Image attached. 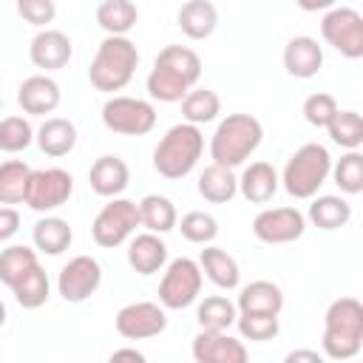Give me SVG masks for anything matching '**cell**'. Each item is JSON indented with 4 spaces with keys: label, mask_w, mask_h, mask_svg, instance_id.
Wrapping results in <instances>:
<instances>
[{
    "label": "cell",
    "mask_w": 363,
    "mask_h": 363,
    "mask_svg": "<svg viewBox=\"0 0 363 363\" xmlns=\"http://www.w3.org/2000/svg\"><path fill=\"white\" fill-rule=\"evenodd\" d=\"M201 77V57L187 45H164L147 74V94L159 102H182Z\"/></svg>",
    "instance_id": "obj_1"
},
{
    "label": "cell",
    "mask_w": 363,
    "mask_h": 363,
    "mask_svg": "<svg viewBox=\"0 0 363 363\" xmlns=\"http://www.w3.org/2000/svg\"><path fill=\"white\" fill-rule=\"evenodd\" d=\"M323 354L349 363L363 346V303L357 298H335L323 315Z\"/></svg>",
    "instance_id": "obj_2"
},
{
    "label": "cell",
    "mask_w": 363,
    "mask_h": 363,
    "mask_svg": "<svg viewBox=\"0 0 363 363\" xmlns=\"http://www.w3.org/2000/svg\"><path fill=\"white\" fill-rule=\"evenodd\" d=\"M261 139H264V125L255 116L227 113L210 136V159H213V164L233 170V167L244 164L258 150Z\"/></svg>",
    "instance_id": "obj_3"
},
{
    "label": "cell",
    "mask_w": 363,
    "mask_h": 363,
    "mask_svg": "<svg viewBox=\"0 0 363 363\" xmlns=\"http://www.w3.org/2000/svg\"><path fill=\"white\" fill-rule=\"evenodd\" d=\"M204 153V133L196 125L179 122L167 128V133L153 147V170L170 182L184 179Z\"/></svg>",
    "instance_id": "obj_4"
},
{
    "label": "cell",
    "mask_w": 363,
    "mask_h": 363,
    "mask_svg": "<svg viewBox=\"0 0 363 363\" xmlns=\"http://www.w3.org/2000/svg\"><path fill=\"white\" fill-rule=\"evenodd\" d=\"M136 65H139V51L128 37H105L96 45V54L88 68V79L96 91L113 94L133 79Z\"/></svg>",
    "instance_id": "obj_5"
},
{
    "label": "cell",
    "mask_w": 363,
    "mask_h": 363,
    "mask_svg": "<svg viewBox=\"0 0 363 363\" xmlns=\"http://www.w3.org/2000/svg\"><path fill=\"white\" fill-rule=\"evenodd\" d=\"M329 173H332L329 150L318 142H306L286 159L278 182L292 199H315L323 182L329 179Z\"/></svg>",
    "instance_id": "obj_6"
},
{
    "label": "cell",
    "mask_w": 363,
    "mask_h": 363,
    "mask_svg": "<svg viewBox=\"0 0 363 363\" xmlns=\"http://www.w3.org/2000/svg\"><path fill=\"white\" fill-rule=\"evenodd\" d=\"M139 224V207L130 199H111L91 221V238L102 250H113L133 238Z\"/></svg>",
    "instance_id": "obj_7"
},
{
    "label": "cell",
    "mask_w": 363,
    "mask_h": 363,
    "mask_svg": "<svg viewBox=\"0 0 363 363\" xmlns=\"http://www.w3.org/2000/svg\"><path fill=\"white\" fill-rule=\"evenodd\" d=\"M201 267L193 258H173L164 267V275L159 281V306L162 309H187L196 303L201 292Z\"/></svg>",
    "instance_id": "obj_8"
},
{
    "label": "cell",
    "mask_w": 363,
    "mask_h": 363,
    "mask_svg": "<svg viewBox=\"0 0 363 363\" xmlns=\"http://www.w3.org/2000/svg\"><path fill=\"white\" fill-rule=\"evenodd\" d=\"M102 125L119 136H145L156 128V108L139 96H111L102 105Z\"/></svg>",
    "instance_id": "obj_9"
},
{
    "label": "cell",
    "mask_w": 363,
    "mask_h": 363,
    "mask_svg": "<svg viewBox=\"0 0 363 363\" xmlns=\"http://www.w3.org/2000/svg\"><path fill=\"white\" fill-rule=\"evenodd\" d=\"M320 37L346 60L363 57V17L352 6H332L320 17Z\"/></svg>",
    "instance_id": "obj_10"
},
{
    "label": "cell",
    "mask_w": 363,
    "mask_h": 363,
    "mask_svg": "<svg viewBox=\"0 0 363 363\" xmlns=\"http://www.w3.org/2000/svg\"><path fill=\"white\" fill-rule=\"evenodd\" d=\"M74 193V176L62 167H45V170H31L28 184H26V199L23 204H28L34 213H51L62 204H68Z\"/></svg>",
    "instance_id": "obj_11"
},
{
    "label": "cell",
    "mask_w": 363,
    "mask_h": 363,
    "mask_svg": "<svg viewBox=\"0 0 363 363\" xmlns=\"http://www.w3.org/2000/svg\"><path fill=\"white\" fill-rule=\"evenodd\" d=\"M102 284V267L94 255H74L57 275V292L68 303L88 301Z\"/></svg>",
    "instance_id": "obj_12"
},
{
    "label": "cell",
    "mask_w": 363,
    "mask_h": 363,
    "mask_svg": "<svg viewBox=\"0 0 363 363\" xmlns=\"http://www.w3.org/2000/svg\"><path fill=\"white\" fill-rule=\"evenodd\" d=\"M303 230L306 216L298 207H267L252 218V235L264 244H292Z\"/></svg>",
    "instance_id": "obj_13"
},
{
    "label": "cell",
    "mask_w": 363,
    "mask_h": 363,
    "mask_svg": "<svg viewBox=\"0 0 363 363\" xmlns=\"http://www.w3.org/2000/svg\"><path fill=\"white\" fill-rule=\"evenodd\" d=\"M113 326L125 340H147V337H156L164 332L167 315L153 301H133L116 312Z\"/></svg>",
    "instance_id": "obj_14"
},
{
    "label": "cell",
    "mask_w": 363,
    "mask_h": 363,
    "mask_svg": "<svg viewBox=\"0 0 363 363\" xmlns=\"http://www.w3.org/2000/svg\"><path fill=\"white\" fill-rule=\"evenodd\" d=\"M193 360L196 363H250V352L244 340L227 332H199L193 337Z\"/></svg>",
    "instance_id": "obj_15"
},
{
    "label": "cell",
    "mask_w": 363,
    "mask_h": 363,
    "mask_svg": "<svg viewBox=\"0 0 363 363\" xmlns=\"http://www.w3.org/2000/svg\"><path fill=\"white\" fill-rule=\"evenodd\" d=\"M28 57L43 71H60V68H65L71 62L74 45H71V40H68L65 31H60V28H43V31L34 34V40L28 45Z\"/></svg>",
    "instance_id": "obj_16"
},
{
    "label": "cell",
    "mask_w": 363,
    "mask_h": 363,
    "mask_svg": "<svg viewBox=\"0 0 363 363\" xmlns=\"http://www.w3.org/2000/svg\"><path fill=\"white\" fill-rule=\"evenodd\" d=\"M60 85L48 77V74H34V77H26L17 88V105L23 108V113L28 116H45V113H54L60 108Z\"/></svg>",
    "instance_id": "obj_17"
},
{
    "label": "cell",
    "mask_w": 363,
    "mask_h": 363,
    "mask_svg": "<svg viewBox=\"0 0 363 363\" xmlns=\"http://www.w3.org/2000/svg\"><path fill=\"white\" fill-rule=\"evenodd\" d=\"M88 182H91V190L102 199H119L130 182V167L125 164V159L119 156H99L91 170H88Z\"/></svg>",
    "instance_id": "obj_18"
},
{
    "label": "cell",
    "mask_w": 363,
    "mask_h": 363,
    "mask_svg": "<svg viewBox=\"0 0 363 363\" xmlns=\"http://www.w3.org/2000/svg\"><path fill=\"white\" fill-rule=\"evenodd\" d=\"M323 65V48L318 45L315 37H306V34H298L292 40H286L284 45V68L289 77H298V79H309L320 71Z\"/></svg>",
    "instance_id": "obj_19"
},
{
    "label": "cell",
    "mask_w": 363,
    "mask_h": 363,
    "mask_svg": "<svg viewBox=\"0 0 363 363\" xmlns=\"http://www.w3.org/2000/svg\"><path fill=\"white\" fill-rule=\"evenodd\" d=\"M128 264L136 275H153L167 264V244L153 233H139L128 241Z\"/></svg>",
    "instance_id": "obj_20"
},
{
    "label": "cell",
    "mask_w": 363,
    "mask_h": 363,
    "mask_svg": "<svg viewBox=\"0 0 363 363\" xmlns=\"http://www.w3.org/2000/svg\"><path fill=\"white\" fill-rule=\"evenodd\" d=\"M278 170L269 162H250L238 176V193L250 204H267L278 193Z\"/></svg>",
    "instance_id": "obj_21"
},
{
    "label": "cell",
    "mask_w": 363,
    "mask_h": 363,
    "mask_svg": "<svg viewBox=\"0 0 363 363\" xmlns=\"http://www.w3.org/2000/svg\"><path fill=\"white\" fill-rule=\"evenodd\" d=\"M235 309H238V315H281L284 292L272 281H250L241 289Z\"/></svg>",
    "instance_id": "obj_22"
},
{
    "label": "cell",
    "mask_w": 363,
    "mask_h": 363,
    "mask_svg": "<svg viewBox=\"0 0 363 363\" xmlns=\"http://www.w3.org/2000/svg\"><path fill=\"white\" fill-rule=\"evenodd\" d=\"M34 142L51 159L68 156L74 150V145H77V125L71 119H65V116H48L34 130Z\"/></svg>",
    "instance_id": "obj_23"
},
{
    "label": "cell",
    "mask_w": 363,
    "mask_h": 363,
    "mask_svg": "<svg viewBox=\"0 0 363 363\" xmlns=\"http://www.w3.org/2000/svg\"><path fill=\"white\" fill-rule=\"evenodd\" d=\"M176 23L184 37L190 40H207L218 26V9L210 0H187L176 11Z\"/></svg>",
    "instance_id": "obj_24"
},
{
    "label": "cell",
    "mask_w": 363,
    "mask_h": 363,
    "mask_svg": "<svg viewBox=\"0 0 363 363\" xmlns=\"http://www.w3.org/2000/svg\"><path fill=\"white\" fill-rule=\"evenodd\" d=\"M199 267H201V275H207L218 289H235L238 281H241L238 261L221 247L207 244L201 250V255H199Z\"/></svg>",
    "instance_id": "obj_25"
},
{
    "label": "cell",
    "mask_w": 363,
    "mask_h": 363,
    "mask_svg": "<svg viewBox=\"0 0 363 363\" xmlns=\"http://www.w3.org/2000/svg\"><path fill=\"white\" fill-rule=\"evenodd\" d=\"M136 207H139V224L153 235H164L179 224L176 207H173V201L167 196L147 193Z\"/></svg>",
    "instance_id": "obj_26"
},
{
    "label": "cell",
    "mask_w": 363,
    "mask_h": 363,
    "mask_svg": "<svg viewBox=\"0 0 363 363\" xmlns=\"http://www.w3.org/2000/svg\"><path fill=\"white\" fill-rule=\"evenodd\" d=\"M31 241H34V247L40 252L60 255V252H65L71 247L74 233H71V224L65 218H60V216H43L34 224V230H31Z\"/></svg>",
    "instance_id": "obj_27"
},
{
    "label": "cell",
    "mask_w": 363,
    "mask_h": 363,
    "mask_svg": "<svg viewBox=\"0 0 363 363\" xmlns=\"http://www.w3.org/2000/svg\"><path fill=\"white\" fill-rule=\"evenodd\" d=\"M136 20H139V9L130 0H102L96 6V23L108 37H128Z\"/></svg>",
    "instance_id": "obj_28"
},
{
    "label": "cell",
    "mask_w": 363,
    "mask_h": 363,
    "mask_svg": "<svg viewBox=\"0 0 363 363\" xmlns=\"http://www.w3.org/2000/svg\"><path fill=\"white\" fill-rule=\"evenodd\" d=\"M238 193V179L233 170L218 167V164H207L199 176V196L210 204H227L233 201Z\"/></svg>",
    "instance_id": "obj_29"
},
{
    "label": "cell",
    "mask_w": 363,
    "mask_h": 363,
    "mask_svg": "<svg viewBox=\"0 0 363 363\" xmlns=\"http://www.w3.org/2000/svg\"><path fill=\"white\" fill-rule=\"evenodd\" d=\"M352 218V204L340 196H315L312 204H309V221L318 227V230H340L346 227Z\"/></svg>",
    "instance_id": "obj_30"
},
{
    "label": "cell",
    "mask_w": 363,
    "mask_h": 363,
    "mask_svg": "<svg viewBox=\"0 0 363 363\" xmlns=\"http://www.w3.org/2000/svg\"><path fill=\"white\" fill-rule=\"evenodd\" d=\"M235 318H238V309L224 295H207L196 306V320H199L201 332H227L235 323Z\"/></svg>",
    "instance_id": "obj_31"
},
{
    "label": "cell",
    "mask_w": 363,
    "mask_h": 363,
    "mask_svg": "<svg viewBox=\"0 0 363 363\" xmlns=\"http://www.w3.org/2000/svg\"><path fill=\"white\" fill-rule=\"evenodd\" d=\"M218 113H221V99H218V94L210 91V88H193V91L182 99V116H184L187 125L201 128V125L213 122Z\"/></svg>",
    "instance_id": "obj_32"
},
{
    "label": "cell",
    "mask_w": 363,
    "mask_h": 363,
    "mask_svg": "<svg viewBox=\"0 0 363 363\" xmlns=\"http://www.w3.org/2000/svg\"><path fill=\"white\" fill-rule=\"evenodd\" d=\"M37 250L26 247V244H11L6 250H0V284H6L9 289H14V284L31 272L37 267Z\"/></svg>",
    "instance_id": "obj_33"
},
{
    "label": "cell",
    "mask_w": 363,
    "mask_h": 363,
    "mask_svg": "<svg viewBox=\"0 0 363 363\" xmlns=\"http://www.w3.org/2000/svg\"><path fill=\"white\" fill-rule=\"evenodd\" d=\"M28 176H31V167L23 159L0 162V207L20 204L26 199Z\"/></svg>",
    "instance_id": "obj_34"
},
{
    "label": "cell",
    "mask_w": 363,
    "mask_h": 363,
    "mask_svg": "<svg viewBox=\"0 0 363 363\" xmlns=\"http://www.w3.org/2000/svg\"><path fill=\"white\" fill-rule=\"evenodd\" d=\"M14 301L23 306V309H40L45 301H48V292H51V284H48V275L45 269L37 264L31 272H26L17 284H14Z\"/></svg>",
    "instance_id": "obj_35"
},
{
    "label": "cell",
    "mask_w": 363,
    "mask_h": 363,
    "mask_svg": "<svg viewBox=\"0 0 363 363\" xmlns=\"http://www.w3.org/2000/svg\"><path fill=\"white\" fill-rule=\"evenodd\" d=\"M335 184L340 187V193L346 196H357L363 193V153L360 150H346L335 164H332V173Z\"/></svg>",
    "instance_id": "obj_36"
},
{
    "label": "cell",
    "mask_w": 363,
    "mask_h": 363,
    "mask_svg": "<svg viewBox=\"0 0 363 363\" xmlns=\"http://www.w3.org/2000/svg\"><path fill=\"white\" fill-rule=\"evenodd\" d=\"M329 139L346 150H357L363 145V119L357 111H337L326 125Z\"/></svg>",
    "instance_id": "obj_37"
},
{
    "label": "cell",
    "mask_w": 363,
    "mask_h": 363,
    "mask_svg": "<svg viewBox=\"0 0 363 363\" xmlns=\"http://www.w3.org/2000/svg\"><path fill=\"white\" fill-rule=\"evenodd\" d=\"M34 142V128L26 116H6L0 119V150L20 153Z\"/></svg>",
    "instance_id": "obj_38"
},
{
    "label": "cell",
    "mask_w": 363,
    "mask_h": 363,
    "mask_svg": "<svg viewBox=\"0 0 363 363\" xmlns=\"http://www.w3.org/2000/svg\"><path fill=\"white\" fill-rule=\"evenodd\" d=\"M176 227L182 230V235H184L190 244H204V247H207V244L218 235V221H216L210 213H204V210H190V213H184Z\"/></svg>",
    "instance_id": "obj_39"
},
{
    "label": "cell",
    "mask_w": 363,
    "mask_h": 363,
    "mask_svg": "<svg viewBox=\"0 0 363 363\" xmlns=\"http://www.w3.org/2000/svg\"><path fill=\"white\" fill-rule=\"evenodd\" d=\"M235 326H238L244 340H258V343L261 340H272L281 332L278 315H238Z\"/></svg>",
    "instance_id": "obj_40"
},
{
    "label": "cell",
    "mask_w": 363,
    "mask_h": 363,
    "mask_svg": "<svg viewBox=\"0 0 363 363\" xmlns=\"http://www.w3.org/2000/svg\"><path fill=\"white\" fill-rule=\"evenodd\" d=\"M337 111H340V108H337V99H335L332 94L318 91V94H309V96L303 99V119H306L312 128H326Z\"/></svg>",
    "instance_id": "obj_41"
},
{
    "label": "cell",
    "mask_w": 363,
    "mask_h": 363,
    "mask_svg": "<svg viewBox=\"0 0 363 363\" xmlns=\"http://www.w3.org/2000/svg\"><path fill=\"white\" fill-rule=\"evenodd\" d=\"M17 14L26 23L43 28V26H48L57 17V6L51 0H17Z\"/></svg>",
    "instance_id": "obj_42"
},
{
    "label": "cell",
    "mask_w": 363,
    "mask_h": 363,
    "mask_svg": "<svg viewBox=\"0 0 363 363\" xmlns=\"http://www.w3.org/2000/svg\"><path fill=\"white\" fill-rule=\"evenodd\" d=\"M20 230V213L14 207H0V244L11 241Z\"/></svg>",
    "instance_id": "obj_43"
},
{
    "label": "cell",
    "mask_w": 363,
    "mask_h": 363,
    "mask_svg": "<svg viewBox=\"0 0 363 363\" xmlns=\"http://www.w3.org/2000/svg\"><path fill=\"white\" fill-rule=\"evenodd\" d=\"M108 363H147V357L133 346H122L108 357Z\"/></svg>",
    "instance_id": "obj_44"
},
{
    "label": "cell",
    "mask_w": 363,
    "mask_h": 363,
    "mask_svg": "<svg viewBox=\"0 0 363 363\" xmlns=\"http://www.w3.org/2000/svg\"><path fill=\"white\" fill-rule=\"evenodd\" d=\"M284 363H326V360H323V354H318L315 349H292V352L284 357Z\"/></svg>",
    "instance_id": "obj_45"
},
{
    "label": "cell",
    "mask_w": 363,
    "mask_h": 363,
    "mask_svg": "<svg viewBox=\"0 0 363 363\" xmlns=\"http://www.w3.org/2000/svg\"><path fill=\"white\" fill-rule=\"evenodd\" d=\"M3 323H6V303L0 301V329H3Z\"/></svg>",
    "instance_id": "obj_46"
},
{
    "label": "cell",
    "mask_w": 363,
    "mask_h": 363,
    "mask_svg": "<svg viewBox=\"0 0 363 363\" xmlns=\"http://www.w3.org/2000/svg\"><path fill=\"white\" fill-rule=\"evenodd\" d=\"M0 363H3V360H0Z\"/></svg>",
    "instance_id": "obj_47"
}]
</instances>
